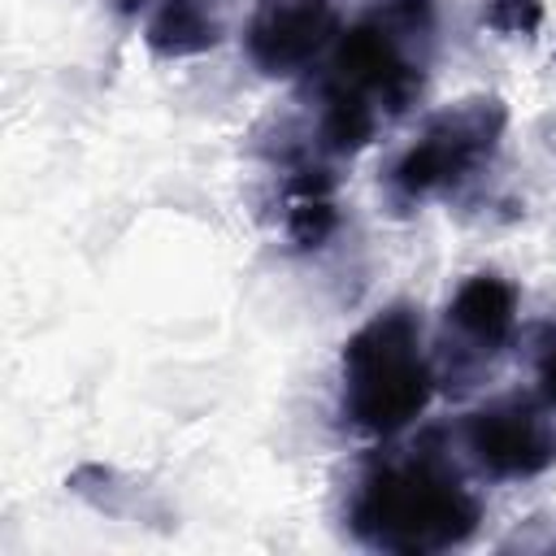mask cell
I'll return each instance as SVG.
<instances>
[{
    "mask_svg": "<svg viewBox=\"0 0 556 556\" xmlns=\"http://www.w3.org/2000/svg\"><path fill=\"white\" fill-rule=\"evenodd\" d=\"M334 39L339 13L330 0H256L243 30L248 61L269 78L308 70Z\"/></svg>",
    "mask_w": 556,
    "mask_h": 556,
    "instance_id": "8992f818",
    "label": "cell"
},
{
    "mask_svg": "<svg viewBox=\"0 0 556 556\" xmlns=\"http://www.w3.org/2000/svg\"><path fill=\"white\" fill-rule=\"evenodd\" d=\"M508 130V109L500 96H465L417 130V139L395 156L387 169V200L391 208H417L426 200L460 191L491 156Z\"/></svg>",
    "mask_w": 556,
    "mask_h": 556,
    "instance_id": "277c9868",
    "label": "cell"
},
{
    "mask_svg": "<svg viewBox=\"0 0 556 556\" xmlns=\"http://www.w3.org/2000/svg\"><path fill=\"white\" fill-rule=\"evenodd\" d=\"M343 421L369 439H391L413 426L434 391V365L421 348V317L408 304H387L361 321L339 356Z\"/></svg>",
    "mask_w": 556,
    "mask_h": 556,
    "instance_id": "3957f363",
    "label": "cell"
},
{
    "mask_svg": "<svg viewBox=\"0 0 556 556\" xmlns=\"http://www.w3.org/2000/svg\"><path fill=\"white\" fill-rule=\"evenodd\" d=\"M482 521L478 495L434 452L400 456L361 478L348 504L352 534L374 552L430 556L460 547Z\"/></svg>",
    "mask_w": 556,
    "mask_h": 556,
    "instance_id": "7a4b0ae2",
    "label": "cell"
},
{
    "mask_svg": "<svg viewBox=\"0 0 556 556\" xmlns=\"http://www.w3.org/2000/svg\"><path fill=\"white\" fill-rule=\"evenodd\" d=\"M482 22L500 35L526 39L543 26V0H486L482 4Z\"/></svg>",
    "mask_w": 556,
    "mask_h": 556,
    "instance_id": "30bf717a",
    "label": "cell"
},
{
    "mask_svg": "<svg viewBox=\"0 0 556 556\" xmlns=\"http://www.w3.org/2000/svg\"><path fill=\"white\" fill-rule=\"evenodd\" d=\"M473 465L491 478H534L556 465V426L534 395H504L473 408L460 426Z\"/></svg>",
    "mask_w": 556,
    "mask_h": 556,
    "instance_id": "5b68a950",
    "label": "cell"
},
{
    "mask_svg": "<svg viewBox=\"0 0 556 556\" xmlns=\"http://www.w3.org/2000/svg\"><path fill=\"white\" fill-rule=\"evenodd\" d=\"M156 56H195L222 39V17L213 0H161L143 26Z\"/></svg>",
    "mask_w": 556,
    "mask_h": 556,
    "instance_id": "ba28073f",
    "label": "cell"
},
{
    "mask_svg": "<svg viewBox=\"0 0 556 556\" xmlns=\"http://www.w3.org/2000/svg\"><path fill=\"white\" fill-rule=\"evenodd\" d=\"M526 356H530V395L556 408V321H534L526 330Z\"/></svg>",
    "mask_w": 556,
    "mask_h": 556,
    "instance_id": "9c48e42d",
    "label": "cell"
},
{
    "mask_svg": "<svg viewBox=\"0 0 556 556\" xmlns=\"http://www.w3.org/2000/svg\"><path fill=\"white\" fill-rule=\"evenodd\" d=\"M434 26V0H382L334 39L317 100L321 109L313 122L317 152L356 156L378 135V126L400 117L421 96Z\"/></svg>",
    "mask_w": 556,
    "mask_h": 556,
    "instance_id": "6da1fadb",
    "label": "cell"
},
{
    "mask_svg": "<svg viewBox=\"0 0 556 556\" xmlns=\"http://www.w3.org/2000/svg\"><path fill=\"white\" fill-rule=\"evenodd\" d=\"M517 334V287L500 274H469L447 300V356L456 369H482Z\"/></svg>",
    "mask_w": 556,
    "mask_h": 556,
    "instance_id": "52a82bcc",
    "label": "cell"
}]
</instances>
